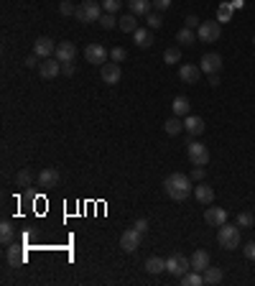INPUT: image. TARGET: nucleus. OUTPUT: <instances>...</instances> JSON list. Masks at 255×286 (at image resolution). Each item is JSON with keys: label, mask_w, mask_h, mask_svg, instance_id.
Segmentation results:
<instances>
[{"label": "nucleus", "mask_w": 255, "mask_h": 286, "mask_svg": "<svg viewBox=\"0 0 255 286\" xmlns=\"http://www.w3.org/2000/svg\"><path fill=\"white\" fill-rule=\"evenodd\" d=\"M125 57H128V51L123 49V46H115V49H110V59H113V62H118V64H120Z\"/></svg>", "instance_id": "obj_37"}, {"label": "nucleus", "mask_w": 255, "mask_h": 286, "mask_svg": "<svg viewBox=\"0 0 255 286\" xmlns=\"http://www.w3.org/2000/svg\"><path fill=\"white\" fill-rule=\"evenodd\" d=\"M145 21H148V28H161V26H163V18H161L158 13H148Z\"/></svg>", "instance_id": "obj_36"}, {"label": "nucleus", "mask_w": 255, "mask_h": 286, "mask_svg": "<svg viewBox=\"0 0 255 286\" xmlns=\"http://www.w3.org/2000/svg\"><path fill=\"white\" fill-rule=\"evenodd\" d=\"M105 13L102 3L100 0H84L82 5H77V18L82 23H92V21H100V15Z\"/></svg>", "instance_id": "obj_3"}, {"label": "nucleus", "mask_w": 255, "mask_h": 286, "mask_svg": "<svg viewBox=\"0 0 255 286\" xmlns=\"http://www.w3.org/2000/svg\"><path fill=\"white\" fill-rule=\"evenodd\" d=\"M145 271H148V274H163V271H166V261L158 258V256H151V258L145 261Z\"/></svg>", "instance_id": "obj_27"}, {"label": "nucleus", "mask_w": 255, "mask_h": 286, "mask_svg": "<svg viewBox=\"0 0 255 286\" xmlns=\"http://www.w3.org/2000/svg\"><path fill=\"white\" fill-rule=\"evenodd\" d=\"M59 13H62V15H77V8H74L69 0H62V5H59Z\"/></svg>", "instance_id": "obj_39"}, {"label": "nucleus", "mask_w": 255, "mask_h": 286, "mask_svg": "<svg viewBox=\"0 0 255 286\" xmlns=\"http://www.w3.org/2000/svg\"><path fill=\"white\" fill-rule=\"evenodd\" d=\"M176 41H179V46H194V41H196V33L191 31V28H181L179 33H176Z\"/></svg>", "instance_id": "obj_28"}, {"label": "nucleus", "mask_w": 255, "mask_h": 286, "mask_svg": "<svg viewBox=\"0 0 255 286\" xmlns=\"http://www.w3.org/2000/svg\"><path fill=\"white\" fill-rule=\"evenodd\" d=\"M33 182V174L28 171V169H23V171H18V176H15V184H21V187H28Z\"/></svg>", "instance_id": "obj_34"}, {"label": "nucleus", "mask_w": 255, "mask_h": 286, "mask_svg": "<svg viewBox=\"0 0 255 286\" xmlns=\"http://www.w3.org/2000/svg\"><path fill=\"white\" fill-rule=\"evenodd\" d=\"M163 131H166L169 136H179V133L184 131V123L179 120V115H176V118H169V120L163 123Z\"/></svg>", "instance_id": "obj_29"}, {"label": "nucleus", "mask_w": 255, "mask_h": 286, "mask_svg": "<svg viewBox=\"0 0 255 286\" xmlns=\"http://www.w3.org/2000/svg\"><path fill=\"white\" fill-rule=\"evenodd\" d=\"M194 197H196L199 205H212V202H214V189H212L209 184H202V182H199V184L194 187Z\"/></svg>", "instance_id": "obj_14"}, {"label": "nucleus", "mask_w": 255, "mask_h": 286, "mask_svg": "<svg viewBox=\"0 0 255 286\" xmlns=\"http://www.w3.org/2000/svg\"><path fill=\"white\" fill-rule=\"evenodd\" d=\"M204 166H194V171H191V182H204Z\"/></svg>", "instance_id": "obj_40"}, {"label": "nucleus", "mask_w": 255, "mask_h": 286, "mask_svg": "<svg viewBox=\"0 0 255 286\" xmlns=\"http://www.w3.org/2000/svg\"><path fill=\"white\" fill-rule=\"evenodd\" d=\"M202 276H204V284H220V281L225 279L222 269H217V266H207V269L202 271Z\"/></svg>", "instance_id": "obj_24"}, {"label": "nucleus", "mask_w": 255, "mask_h": 286, "mask_svg": "<svg viewBox=\"0 0 255 286\" xmlns=\"http://www.w3.org/2000/svg\"><path fill=\"white\" fill-rule=\"evenodd\" d=\"M253 46H255V36H253Z\"/></svg>", "instance_id": "obj_49"}, {"label": "nucleus", "mask_w": 255, "mask_h": 286, "mask_svg": "<svg viewBox=\"0 0 255 286\" xmlns=\"http://www.w3.org/2000/svg\"><path fill=\"white\" fill-rule=\"evenodd\" d=\"M199 26H202V23H199V15H187V28L194 31V28H199Z\"/></svg>", "instance_id": "obj_42"}, {"label": "nucleus", "mask_w": 255, "mask_h": 286, "mask_svg": "<svg viewBox=\"0 0 255 286\" xmlns=\"http://www.w3.org/2000/svg\"><path fill=\"white\" fill-rule=\"evenodd\" d=\"M217 243L225 248V251H235L240 248V227L235 225H220V233H217Z\"/></svg>", "instance_id": "obj_2"}, {"label": "nucleus", "mask_w": 255, "mask_h": 286, "mask_svg": "<svg viewBox=\"0 0 255 286\" xmlns=\"http://www.w3.org/2000/svg\"><path fill=\"white\" fill-rule=\"evenodd\" d=\"M107 57H110V51L102 44H87V49H84V59L89 64H105Z\"/></svg>", "instance_id": "obj_7"}, {"label": "nucleus", "mask_w": 255, "mask_h": 286, "mask_svg": "<svg viewBox=\"0 0 255 286\" xmlns=\"http://www.w3.org/2000/svg\"><path fill=\"white\" fill-rule=\"evenodd\" d=\"M128 5H130V13H135V15H148L151 8H153V0H128Z\"/></svg>", "instance_id": "obj_21"}, {"label": "nucleus", "mask_w": 255, "mask_h": 286, "mask_svg": "<svg viewBox=\"0 0 255 286\" xmlns=\"http://www.w3.org/2000/svg\"><path fill=\"white\" fill-rule=\"evenodd\" d=\"M184 131H187L189 136H202V133H204V120L196 118V115H187V120H184Z\"/></svg>", "instance_id": "obj_20"}, {"label": "nucleus", "mask_w": 255, "mask_h": 286, "mask_svg": "<svg viewBox=\"0 0 255 286\" xmlns=\"http://www.w3.org/2000/svg\"><path fill=\"white\" fill-rule=\"evenodd\" d=\"M133 41H135L138 49H148V46L153 44V36H151L148 28H140V26H138V28L133 31Z\"/></svg>", "instance_id": "obj_17"}, {"label": "nucleus", "mask_w": 255, "mask_h": 286, "mask_svg": "<svg viewBox=\"0 0 255 286\" xmlns=\"http://www.w3.org/2000/svg\"><path fill=\"white\" fill-rule=\"evenodd\" d=\"M39 74L44 77V79H54V77H59L62 74V62L59 59H44L41 64H39Z\"/></svg>", "instance_id": "obj_11"}, {"label": "nucleus", "mask_w": 255, "mask_h": 286, "mask_svg": "<svg viewBox=\"0 0 255 286\" xmlns=\"http://www.w3.org/2000/svg\"><path fill=\"white\" fill-rule=\"evenodd\" d=\"M100 3H102L105 13H118V10H120V5H123V0H100Z\"/></svg>", "instance_id": "obj_35"}, {"label": "nucleus", "mask_w": 255, "mask_h": 286, "mask_svg": "<svg viewBox=\"0 0 255 286\" xmlns=\"http://www.w3.org/2000/svg\"><path fill=\"white\" fill-rule=\"evenodd\" d=\"M189 261H191V271H199V274H202V271L209 266V253L199 248V251H194V256H191Z\"/></svg>", "instance_id": "obj_18"}, {"label": "nucleus", "mask_w": 255, "mask_h": 286, "mask_svg": "<svg viewBox=\"0 0 255 286\" xmlns=\"http://www.w3.org/2000/svg\"><path fill=\"white\" fill-rule=\"evenodd\" d=\"M204 222L207 225H225L227 222V212L222 210V207H207V212H204Z\"/></svg>", "instance_id": "obj_15"}, {"label": "nucleus", "mask_w": 255, "mask_h": 286, "mask_svg": "<svg viewBox=\"0 0 255 286\" xmlns=\"http://www.w3.org/2000/svg\"><path fill=\"white\" fill-rule=\"evenodd\" d=\"M97 23H100L102 28H107V31H110V28H115V26H118V18H115V13H102Z\"/></svg>", "instance_id": "obj_33"}, {"label": "nucleus", "mask_w": 255, "mask_h": 286, "mask_svg": "<svg viewBox=\"0 0 255 286\" xmlns=\"http://www.w3.org/2000/svg\"><path fill=\"white\" fill-rule=\"evenodd\" d=\"M163 189L174 202H184L194 192V184H191V176H187V174H171L163 179Z\"/></svg>", "instance_id": "obj_1"}, {"label": "nucleus", "mask_w": 255, "mask_h": 286, "mask_svg": "<svg viewBox=\"0 0 255 286\" xmlns=\"http://www.w3.org/2000/svg\"><path fill=\"white\" fill-rule=\"evenodd\" d=\"M243 251H245V258H250V261H255V240H253V243H248V245H245Z\"/></svg>", "instance_id": "obj_43"}, {"label": "nucleus", "mask_w": 255, "mask_h": 286, "mask_svg": "<svg viewBox=\"0 0 255 286\" xmlns=\"http://www.w3.org/2000/svg\"><path fill=\"white\" fill-rule=\"evenodd\" d=\"M199 69L204 72V74H220V69H222V57L214 54V51L204 54V57L199 59Z\"/></svg>", "instance_id": "obj_8"}, {"label": "nucleus", "mask_w": 255, "mask_h": 286, "mask_svg": "<svg viewBox=\"0 0 255 286\" xmlns=\"http://www.w3.org/2000/svg\"><path fill=\"white\" fill-rule=\"evenodd\" d=\"M253 214L250 212H240L238 214V225H240V227H253Z\"/></svg>", "instance_id": "obj_38"}, {"label": "nucleus", "mask_w": 255, "mask_h": 286, "mask_svg": "<svg viewBox=\"0 0 255 286\" xmlns=\"http://www.w3.org/2000/svg\"><path fill=\"white\" fill-rule=\"evenodd\" d=\"M171 108H174V115H179V118H187V115H189V110H191V102L187 100V97H184V95H179V97L174 100V105H171Z\"/></svg>", "instance_id": "obj_25"}, {"label": "nucleus", "mask_w": 255, "mask_h": 286, "mask_svg": "<svg viewBox=\"0 0 255 286\" xmlns=\"http://www.w3.org/2000/svg\"><path fill=\"white\" fill-rule=\"evenodd\" d=\"M220 36H222V23H217V21H204L196 33V39L204 44H214V41H220Z\"/></svg>", "instance_id": "obj_4"}, {"label": "nucleus", "mask_w": 255, "mask_h": 286, "mask_svg": "<svg viewBox=\"0 0 255 286\" xmlns=\"http://www.w3.org/2000/svg\"><path fill=\"white\" fill-rule=\"evenodd\" d=\"M209 84L217 87V84H220V77H217V74H209Z\"/></svg>", "instance_id": "obj_48"}, {"label": "nucleus", "mask_w": 255, "mask_h": 286, "mask_svg": "<svg viewBox=\"0 0 255 286\" xmlns=\"http://www.w3.org/2000/svg\"><path fill=\"white\" fill-rule=\"evenodd\" d=\"M133 227H135L140 235H145V233H148V222H145V220H135V225H133Z\"/></svg>", "instance_id": "obj_41"}, {"label": "nucleus", "mask_w": 255, "mask_h": 286, "mask_svg": "<svg viewBox=\"0 0 255 286\" xmlns=\"http://www.w3.org/2000/svg\"><path fill=\"white\" fill-rule=\"evenodd\" d=\"M39 184H41V187H54V184H59V171H57V169H44V171L39 174Z\"/></svg>", "instance_id": "obj_23"}, {"label": "nucleus", "mask_w": 255, "mask_h": 286, "mask_svg": "<svg viewBox=\"0 0 255 286\" xmlns=\"http://www.w3.org/2000/svg\"><path fill=\"white\" fill-rule=\"evenodd\" d=\"M15 240V230H13V225L8 222V220H3L0 222V243L3 245H10Z\"/></svg>", "instance_id": "obj_26"}, {"label": "nucleus", "mask_w": 255, "mask_h": 286, "mask_svg": "<svg viewBox=\"0 0 255 286\" xmlns=\"http://www.w3.org/2000/svg\"><path fill=\"white\" fill-rule=\"evenodd\" d=\"M62 74L71 77V74H74V64H71V62H62Z\"/></svg>", "instance_id": "obj_45"}, {"label": "nucleus", "mask_w": 255, "mask_h": 286, "mask_svg": "<svg viewBox=\"0 0 255 286\" xmlns=\"http://www.w3.org/2000/svg\"><path fill=\"white\" fill-rule=\"evenodd\" d=\"M230 5H232V10H243V8H245V0H230Z\"/></svg>", "instance_id": "obj_46"}, {"label": "nucleus", "mask_w": 255, "mask_h": 286, "mask_svg": "<svg viewBox=\"0 0 255 286\" xmlns=\"http://www.w3.org/2000/svg\"><path fill=\"white\" fill-rule=\"evenodd\" d=\"M187 153H189V161L194 164V166H204V164H209V151H207L204 143L191 141L189 148H187Z\"/></svg>", "instance_id": "obj_6"}, {"label": "nucleus", "mask_w": 255, "mask_h": 286, "mask_svg": "<svg viewBox=\"0 0 255 286\" xmlns=\"http://www.w3.org/2000/svg\"><path fill=\"white\" fill-rule=\"evenodd\" d=\"M54 51H57V44H54L49 36H39V39L33 41V54H36V57H41V59H49Z\"/></svg>", "instance_id": "obj_9"}, {"label": "nucleus", "mask_w": 255, "mask_h": 286, "mask_svg": "<svg viewBox=\"0 0 255 286\" xmlns=\"http://www.w3.org/2000/svg\"><path fill=\"white\" fill-rule=\"evenodd\" d=\"M5 261H8V266H23V263L28 261V256H26L23 245L10 243V245H8V251H5Z\"/></svg>", "instance_id": "obj_10"}, {"label": "nucleus", "mask_w": 255, "mask_h": 286, "mask_svg": "<svg viewBox=\"0 0 255 286\" xmlns=\"http://www.w3.org/2000/svg\"><path fill=\"white\" fill-rule=\"evenodd\" d=\"M118 26H120V31L133 33V31L138 28V15H135V13H125V15H120V18H118Z\"/></svg>", "instance_id": "obj_22"}, {"label": "nucleus", "mask_w": 255, "mask_h": 286, "mask_svg": "<svg viewBox=\"0 0 255 286\" xmlns=\"http://www.w3.org/2000/svg\"><path fill=\"white\" fill-rule=\"evenodd\" d=\"M23 64H26L28 69H33V67H36V54H31V57H28V59H26Z\"/></svg>", "instance_id": "obj_47"}, {"label": "nucleus", "mask_w": 255, "mask_h": 286, "mask_svg": "<svg viewBox=\"0 0 255 286\" xmlns=\"http://www.w3.org/2000/svg\"><path fill=\"white\" fill-rule=\"evenodd\" d=\"M57 59L59 62H74V57H77V49H74V44L71 41H62V44H57Z\"/></svg>", "instance_id": "obj_16"}, {"label": "nucleus", "mask_w": 255, "mask_h": 286, "mask_svg": "<svg viewBox=\"0 0 255 286\" xmlns=\"http://www.w3.org/2000/svg\"><path fill=\"white\" fill-rule=\"evenodd\" d=\"M153 8L156 10H166V8H171V0H153Z\"/></svg>", "instance_id": "obj_44"}, {"label": "nucleus", "mask_w": 255, "mask_h": 286, "mask_svg": "<svg viewBox=\"0 0 255 286\" xmlns=\"http://www.w3.org/2000/svg\"><path fill=\"white\" fill-rule=\"evenodd\" d=\"M217 21H220V23L232 21V5H230V3H220V8H217Z\"/></svg>", "instance_id": "obj_31"}, {"label": "nucleus", "mask_w": 255, "mask_h": 286, "mask_svg": "<svg viewBox=\"0 0 255 286\" xmlns=\"http://www.w3.org/2000/svg\"><path fill=\"white\" fill-rule=\"evenodd\" d=\"M140 238H143V235H140L135 227H130V230H125V233L120 235V248H123L125 253H133V251L140 245Z\"/></svg>", "instance_id": "obj_12"}, {"label": "nucleus", "mask_w": 255, "mask_h": 286, "mask_svg": "<svg viewBox=\"0 0 255 286\" xmlns=\"http://www.w3.org/2000/svg\"><path fill=\"white\" fill-rule=\"evenodd\" d=\"M163 62H166V64H179V62H181V51H179V46L166 49V51H163Z\"/></svg>", "instance_id": "obj_32"}, {"label": "nucleus", "mask_w": 255, "mask_h": 286, "mask_svg": "<svg viewBox=\"0 0 255 286\" xmlns=\"http://www.w3.org/2000/svg\"><path fill=\"white\" fill-rule=\"evenodd\" d=\"M199 74H202V69L194 67V64H181V67H179V77H181V82H187V84L199 82Z\"/></svg>", "instance_id": "obj_19"}, {"label": "nucleus", "mask_w": 255, "mask_h": 286, "mask_svg": "<svg viewBox=\"0 0 255 286\" xmlns=\"http://www.w3.org/2000/svg\"><path fill=\"white\" fill-rule=\"evenodd\" d=\"M189 269H191V261L189 258H184L181 253L166 258V271H169L171 276H176V279H181L184 274H189Z\"/></svg>", "instance_id": "obj_5"}, {"label": "nucleus", "mask_w": 255, "mask_h": 286, "mask_svg": "<svg viewBox=\"0 0 255 286\" xmlns=\"http://www.w3.org/2000/svg\"><path fill=\"white\" fill-rule=\"evenodd\" d=\"M202 284H204V276L199 271H191V274L181 276V286H202Z\"/></svg>", "instance_id": "obj_30"}, {"label": "nucleus", "mask_w": 255, "mask_h": 286, "mask_svg": "<svg viewBox=\"0 0 255 286\" xmlns=\"http://www.w3.org/2000/svg\"><path fill=\"white\" fill-rule=\"evenodd\" d=\"M102 82L105 84H118L120 82V77H123V72H120V64L118 62H110V64H102Z\"/></svg>", "instance_id": "obj_13"}]
</instances>
